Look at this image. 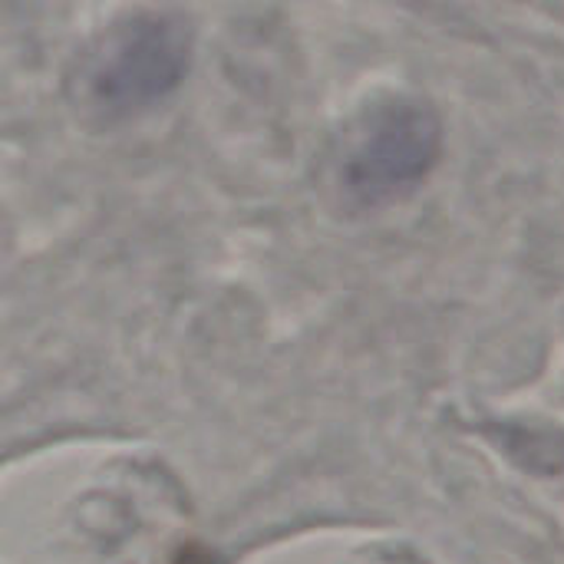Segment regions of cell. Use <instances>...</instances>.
Here are the masks:
<instances>
[{"label":"cell","mask_w":564,"mask_h":564,"mask_svg":"<svg viewBox=\"0 0 564 564\" xmlns=\"http://www.w3.org/2000/svg\"><path fill=\"white\" fill-rule=\"evenodd\" d=\"M188 66V33L165 17H139L86 59V99L102 112H129L169 93Z\"/></svg>","instance_id":"6da1fadb"},{"label":"cell","mask_w":564,"mask_h":564,"mask_svg":"<svg viewBox=\"0 0 564 564\" xmlns=\"http://www.w3.org/2000/svg\"><path fill=\"white\" fill-rule=\"evenodd\" d=\"M440 155V122L420 102H393L367 119L344 159V185L360 202L410 192Z\"/></svg>","instance_id":"7a4b0ae2"}]
</instances>
